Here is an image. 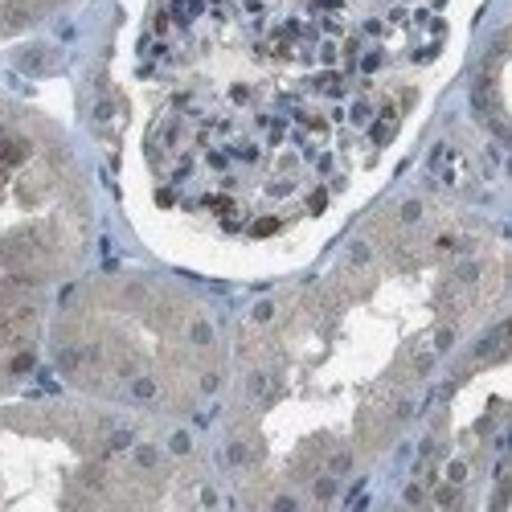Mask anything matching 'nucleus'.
Instances as JSON below:
<instances>
[{"mask_svg": "<svg viewBox=\"0 0 512 512\" xmlns=\"http://www.w3.org/2000/svg\"><path fill=\"white\" fill-rule=\"evenodd\" d=\"M218 349L205 308L160 279L95 283L54 324V361L70 386L160 414L218 386Z\"/></svg>", "mask_w": 512, "mask_h": 512, "instance_id": "obj_1", "label": "nucleus"}, {"mask_svg": "<svg viewBox=\"0 0 512 512\" xmlns=\"http://www.w3.org/2000/svg\"><path fill=\"white\" fill-rule=\"evenodd\" d=\"M87 197L66 144L0 103V390L33 365L46 291L87 250Z\"/></svg>", "mask_w": 512, "mask_h": 512, "instance_id": "obj_2", "label": "nucleus"}]
</instances>
